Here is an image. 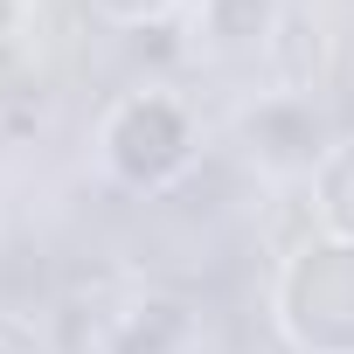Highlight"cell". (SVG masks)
<instances>
[{
  "mask_svg": "<svg viewBox=\"0 0 354 354\" xmlns=\"http://www.w3.org/2000/svg\"><path fill=\"white\" fill-rule=\"evenodd\" d=\"M264 28H271V0H209V35L223 49L264 42Z\"/></svg>",
  "mask_w": 354,
  "mask_h": 354,
  "instance_id": "2",
  "label": "cell"
},
{
  "mask_svg": "<svg viewBox=\"0 0 354 354\" xmlns=\"http://www.w3.org/2000/svg\"><path fill=\"white\" fill-rule=\"evenodd\" d=\"M118 8V21H153V15H167L174 0H104V15Z\"/></svg>",
  "mask_w": 354,
  "mask_h": 354,
  "instance_id": "3",
  "label": "cell"
},
{
  "mask_svg": "<svg viewBox=\"0 0 354 354\" xmlns=\"http://www.w3.org/2000/svg\"><path fill=\"white\" fill-rule=\"evenodd\" d=\"M104 146H111V167L125 174L132 188H160L167 174L188 160V118H181V104H174V97L146 91V97H132V104L111 111Z\"/></svg>",
  "mask_w": 354,
  "mask_h": 354,
  "instance_id": "1",
  "label": "cell"
}]
</instances>
